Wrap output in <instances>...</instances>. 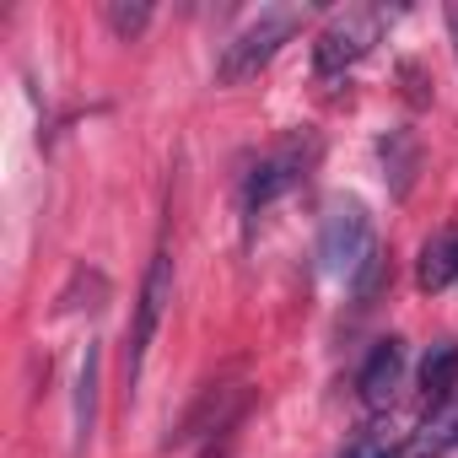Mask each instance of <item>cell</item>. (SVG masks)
<instances>
[{
  "mask_svg": "<svg viewBox=\"0 0 458 458\" xmlns=\"http://www.w3.org/2000/svg\"><path fill=\"white\" fill-rule=\"evenodd\" d=\"M383 281H388V259H383V254H372V259H367V265H361V276H356V281H351V286H356V297H361V302H372V297H377V286H383Z\"/></svg>",
  "mask_w": 458,
  "mask_h": 458,
  "instance_id": "cell-14",
  "label": "cell"
},
{
  "mask_svg": "<svg viewBox=\"0 0 458 458\" xmlns=\"http://www.w3.org/2000/svg\"><path fill=\"white\" fill-rule=\"evenodd\" d=\"M377 254V233H372V216H367V205L361 199H335L329 210H324V226H318V259H324V270L329 276H345V281H356L361 276V265Z\"/></svg>",
  "mask_w": 458,
  "mask_h": 458,
  "instance_id": "cell-2",
  "label": "cell"
},
{
  "mask_svg": "<svg viewBox=\"0 0 458 458\" xmlns=\"http://www.w3.org/2000/svg\"><path fill=\"white\" fill-rule=\"evenodd\" d=\"M453 447H458V399H447L442 410L426 415V426L410 442V458H447Z\"/></svg>",
  "mask_w": 458,
  "mask_h": 458,
  "instance_id": "cell-11",
  "label": "cell"
},
{
  "mask_svg": "<svg viewBox=\"0 0 458 458\" xmlns=\"http://www.w3.org/2000/svg\"><path fill=\"white\" fill-rule=\"evenodd\" d=\"M302 6H270V12H259L243 33H233V44L221 49V60H216V81L221 87H238V81H249V76H259L276 55H281V44H292L297 33H302Z\"/></svg>",
  "mask_w": 458,
  "mask_h": 458,
  "instance_id": "cell-1",
  "label": "cell"
},
{
  "mask_svg": "<svg viewBox=\"0 0 458 458\" xmlns=\"http://www.w3.org/2000/svg\"><path fill=\"white\" fill-rule=\"evenodd\" d=\"M399 377H404V340H377V345L367 351L361 372H356V394H361V404H367V410H388Z\"/></svg>",
  "mask_w": 458,
  "mask_h": 458,
  "instance_id": "cell-7",
  "label": "cell"
},
{
  "mask_svg": "<svg viewBox=\"0 0 458 458\" xmlns=\"http://www.w3.org/2000/svg\"><path fill=\"white\" fill-rule=\"evenodd\" d=\"M173 302V254L157 249L151 265H146V281H140V297H135V324H130V340H124V388L140 383V367H146V351L157 340V324Z\"/></svg>",
  "mask_w": 458,
  "mask_h": 458,
  "instance_id": "cell-4",
  "label": "cell"
},
{
  "mask_svg": "<svg viewBox=\"0 0 458 458\" xmlns=\"http://www.w3.org/2000/svg\"><path fill=\"white\" fill-rule=\"evenodd\" d=\"M313 157H318L313 140H286V146L265 151V157L249 167V178H243V216H259V210L276 205L286 189H297V183L308 178Z\"/></svg>",
  "mask_w": 458,
  "mask_h": 458,
  "instance_id": "cell-5",
  "label": "cell"
},
{
  "mask_svg": "<svg viewBox=\"0 0 458 458\" xmlns=\"http://www.w3.org/2000/svg\"><path fill=\"white\" fill-rule=\"evenodd\" d=\"M388 22H394V12H383V6H345V12H335V17L324 22L318 44H313L318 76H345L356 60H367Z\"/></svg>",
  "mask_w": 458,
  "mask_h": 458,
  "instance_id": "cell-3",
  "label": "cell"
},
{
  "mask_svg": "<svg viewBox=\"0 0 458 458\" xmlns=\"http://www.w3.org/2000/svg\"><path fill=\"white\" fill-rule=\"evenodd\" d=\"M249 410V383H210L199 388V399L183 410V420L173 426L167 447H183V442H199L210 431H226V426H238Z\"/></svg>",
  "mask_w": 458,
  "mask_h": 458,
  "instance_id": "cell-6",
  "label": "cell"
},
{
  "mask_svg": "<svg viewBox=\"0 0 458 458\" xmlns=\"http://www.w3.org/2000/svg\"><path fill=\"white\" fill-rule=\"evenodd\" d=\"M377 157H383V178H388V189H394V194H410L415 167H420V146H415V135H410V130H388V135L377 140Z\"/></svg>",
  "mask_w": 458,
  "mask_h": 458,
  "instance_id": "cell-9",
  "label": "cell"
},
{
  "mask_svg": "<svg viewBox=\"0 0 458 458\" xmlns=\"http://www.w3.org/2000/svg\"><path fill=\"white\" fill-rule=\"evenodd\" d=\"M420 394H426V410H442L453 394H458V345H437L426 361H420Z\"/></svg>",
  "mask_w": 458,
  "mask_h": 458,
  "instance_id": "cell-10",
  "label": "cell"
},
{
  "mask_svg": "<svg viewBox=\"0 0 458 458\" xmlns=\"http://www.w3.org/2000/svg\"><path fill=\"white\" fill-rule=\"evenodd\" d=\"M377 458H394V447H383V453H377Z\"/></svg>",
  "mask_w": 458,
  "mask_h": 458,
  "instance_id": "cell-16",
  "label": "cell"
},
{
  "mask_svg": "<svg viewBox=\"0 0 458 458\" xmlns=\"http://www.w3.org/2000/svg\"><path fill=\"white\" fill-rule=\"evenodd\" d=\"M442 17H447V38H453V55H458V6H447Z\"/></svg>",
  "mask_w": 458,
  "mask_h": 458,
  "instance_id": "cell-15",
  "label": "cell"
},
{
  "mask_svg": "<svg viewBox=\"0 0 458 458\" xmlns=\"http://www.w3.org/2000/svg\"><path fill=\"white\" fill-rule=\"evenodd\" d=\"M103 17H108V28H114L119 38H135V33L151 22V6H146V0H108Z\"/></svg>",
  "mask_w": 458,
  "mask_h": 458,
  "instance_id": "cell-13",
  "label": "cell"
},
{
  "mask_svg": "<svg viewBox=\"0 0 458 458\" xmlns=\"http://www.w3.org/2000/svg\"><path fill=\"white\" fill-rule=\"evenodd\" d=\"M98 345H87L81 356V377H76V453L92 442V420H98Z\"/></svg>",
  "mask_w": 458,
  "mask_h": 458,
  "instance_id": "cell-12",
  "label": "cell"
},
{
  "mask_svg": "<svg viewBox=\"0 0 458 458\" xmlns=\"http://www.w3.org/2000/svg\"><path fill=\"white\" fill-rule=\"evenodd\" d=\"M415 281H420V292H442V286L458 281V226H442V233L420 249Z\"/></svg>",
  "mask_w": 458,
  "mask_h": 458,
  "instance_id": "cell-8",
  "label": "cell"
}]
</instances>
